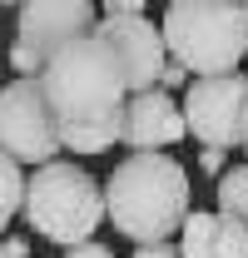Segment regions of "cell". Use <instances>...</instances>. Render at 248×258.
I'll return each mask as SVG.
<instances>
[{
  "mask_svg": "<svg viewBox=\"0 0 248 258\" xmlns=\"http://www.w3.org/2000/svg\"><path fill=\"white\" fill-rule=\"evenodd\" d=\"M189 209V169L174 154H124L104 179V219L134 248L174 243Z\"/></svg>",
  "mask_w": 248,
  "mask_h": 258,
  "instance_id": "1",
  "label": "cell"
},
{
  "mask_svg": "<svg viewBox=\"0 0 248 258\" xmlns=\"http://www.w3.org/2000/svg\"><path fill=\"white\" fill-rule=\"evenodd\" d=\"M40 95H45V104H50L60 129L119 124L124 99H129V75H124L119 55L99 35H85V40L65 45L60 55L45 60Z\"/></svg>",
  "mask_w": 248,
  "mask_h": 258,
  "instance_id": "2",
  "label": "cell"
},
{
  "mask_svg": "<svg viewBox=\"0 0 248 258\" xmlns=\"http://www.w3.org/2000/svg\"><path fill=\"white\" fill-rule=\"evenodd\" d=\"M169 60L194 80L233 75L248 60V10L228 0H174L159 20Z\"/></svg>",
  "mask_w": 248,
  "mask_h": 258,
  "instance_id": "3",
  "label": "cell"
},
{
  "mask_svg": "<svg viewBox=\"0 0 248 258\" xmlns=\"http://www.w3.org/2000/svg\"><path fill=\"white\" fill-rule=\"evenodd\" d=\"M25 224L60 243V248H80L90 243L99 224H104V184L94 179L85 164H40L35 174H25Z\"/></svg>",
  "mask_w": 248,
  "mask_h": 258,
  "instance_id": "4",
  "label": "cell"
},
{
  "mask_svg": "<svg viewBox=\"0 0 248 258\" xmlns=\"http://www.w3.org/2000/svg\"><path fill=\"white\" fill-rule=\"evenodd\" d=\"M0 154L30 164H55L60 159V124L50 114V104L40 95V80H10L0 85Z\"/></svg>",
  "mask_w": 248,
  "mask_h": 258,
  "instance_id": "5",
  "label": "cell"
},
{
  "mask_svg": "<svg viewBox=\"0 0 248 258\" xmlns=\"http://www.w3.org/2000/svg\"><path fill=\"white\" fill-rule=\"evenodd\" d=\"M184 129L199 139V149H238V134L248 119V75H209V80H189L184 90Z\"/></svg>",
  "mask_w": 248,
  "mask_h": 258,
  "instance_id": "6",
  "label": "cell"
},
{
  "mask_svg": "<svg viewBox=\"0 0 248 258\" xmlns=\"http://www.w3.org/2000/svg\"><path fill=\"white\" fill-rule=\"evenodd\" d=\"M94 25H99V5H85V0H35V5L15 10V45L45 64L50 55H60L65 45L85 40Z\"/></svg>",
  "mask_w": 248,
  "mask_h": 258,
  "instance_id": "7",
  "label": "cell"
},
{
  "mask_svg": "<svg viewBox=\"0 0 248 258\" xmlns=\"http://www.w3.org/2000/svg\"><path fill=\"white\" fill-rule=\"evenodd\" d=\"M90 35H99L114 55H119L124 75H129V95H144V90H159V75L169 64V50H164V35L149 15H129V20H99Z\"/></svg>",
  "mask_w": 248,
  "mask_h": 258,
  "instance_id": "8",
  "label": "cell"
},
{
  "mask_svg": "<svg viewBox=\"0 0 248 258\" xmlns=\"http://www.w3.org/2000/svg\"><path fill=\"white\" fill-rule=\"evenodd\" d=\"M189 129H184V109L179 99L164 95V90H144V95H129L124 99V114H119V144L134 149V154H164L169 144H179Z\"/></svg>",
  "mask_w": 248,
  "mask_h": 258,
  "instance_id": "9",
  "label": "cell"
},
{
  "mask_svg": "<svg viewBox=\"0 0 248 258\" xmlns=\"http://www.w3.org/2000/svg\"><path fill=\"white\" fill-rule=\"evenodd\" d=\"M179 258H248V228L223 214L189 209L179 224Z\"/></svg>",
  "mask_w": 248,
  "mask_h": 258,
  "instance_id": "10",
  "label": "cell"
},
{
  "mask_svg": "<svg viewBox=\"0 0 248 258\" xmlns=\"http://www.w3.org/2000/svg\"><path fill=\"white\" fill-rule=\"evenodd\" d=\"M218 214L223 219H238V224L248 228V164H228L223 174H218Z\"/></svg>",
  "mask_w": 248,
  "mask_h": 258,
  "instance_id": "11",
  "label": "cell"
},
{
  "mask_svg": "<svg viewBox=\"0 0 248 258\" xmlns=\"http://www.w3.org/2000/svg\"><path fill=\"white\" fill-rule=\"evenodd\" d=\"M20 209H25V169L10 154H0V233L10 228V219Z\"/></svg>",
  "mask_w": 248,
  "mask_h": 258,
  "instance_id": "12",
  "label": "cell"
},
{
  "mask_svg": "<svg viewBox=\"0 0 248 258\" xmlns=\"http://www.w3.org/2000/svg\"><path fill=\"white\" fill-rule=\"evenodd\" d=\"M129 15H144V5L139 0H109V5H99V20H129Z\"/></svg>",
  "mask_w": 248,
  "mask_h": 258,
  "instance_id": "13",
  "label": "cell"
},
{
  "mask_svg": "<svg viewBox=\"0 0 248 258\" xmlns=\"http://www.w3.org/2000/svg\"><path fill=\"white\" fill-rule=\"evenodd\" d=\"M159 90H164V95H174V90H189V70H179V64L169 60V64H164V75H159Z\"/></svg>",
  "mask_w": 248,
  "mask_h": 258,
  "instance_id": "14",
  "label": "cell"
},
{
  "mask_svg": "<svg viewBox=\"0 0 248 258\" xmlns=\"http://www.w3.org/2000/svg\"><path fill=\"white\" fill-rule=\"evenodd\" d=\"M228 159H233V154H223V149H199V169H204V174H223V169H228Z\"/></svg>",
  "mask_w": 248,
  "mask_h": 258,
  "instance_id": "15",
  "label": "cell"
},
{
  "mask_svg": "<svg viewBox=\"0 0 248 258\" xmlns=\"http://www.w3.org/2000/svg\"><path fill=\"white\" fill-rule=\"evenodd\" d=\"M65 258H114V248L99 243V238H90V243H80V248H65Z\"/></svg>",
  "mask_w": 248,
  "mask_h": 258,
  "instance_id": "16",
  "label": "cell"
},
{
  "mask_svg": "<svg viewBox=\"0 0 248 258\" xmlns=\"http://www.w3.org/2000/svg\"><path fill=\"white\" fill-rule=\"evenodd\" d=\"M134 258H179V243H149V248H134Z\"/></svg>",
  "mask_w": 248,
  "mask_h": 258,
  "instance_id": "17",
  "label": "cell"
},
{
  "mask_svg": "<svg viewBox=\"0 0 248 258\" xmlns=\"http://www.w3.org/2000/svg\"><path fill=\"white\" fill-rule=\"evenodd\" d=\"M0 258H30V243L25 238H0Z\"/></svg>",
  "mask_w": 248,
  "mask_h": 258,
  "instance_id": "18",
  "label": "cell"
},
{
  "mask_svg": "<svg viewBox=\"0 0 248 258\" xmlns=\"http://www.w3.org/2000/svg\"><path fill=\"white\" fill-rule=\"evenodd\" d=\"M238 149H243V164H248V119H243V134H238Z\"/></svg>",
  "mask_w": 248,
  "mask_h": 258,
  "instance_id": "19",
  "label": "cell"
},
{
  "mask_svg": "<svg viewBox=\"0 0 248 258\" xmlns=\"http://www.w3.org/2000/svg\"><path fill=\"white\" fill-rule=\"evenodd\" d=\"M243 10H248V5H243Z\"/></svg>",
  "mask_w": 248,
  "mask_h": 258,
  "instance_id": "20",
  "label": "cell"
}]
</instances>
